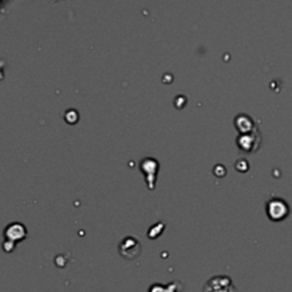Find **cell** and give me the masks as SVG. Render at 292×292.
Listing matches in <instances>:
<instances>
[{"mask_svg":"<svg viewBox=\"0 0 292 292\" xmlns=\"http://www.w3.org/2000/svg\"><path fill=\"white\" fill-rule=\"evenodd\" d=\"M266 214L272 222H282L290 215V207L286 200L273 198L267 201Z\"/></svg>","mask_w":292,"mask_h":292,"instance_id":"cell-1","label":"cell"},{"mask_svg":"<svg viewBox=\"0 0 292 292\" xmlns=\"http://www.w3.org/2000/svg\"><path fill=\"white\" fill-rule=\"evenodd\" d=\"M203 292H237V290L230 276L216 275L207 281Z\"/></svg>","mask_w":292,"mask_h":292,"instance_id":"cell-2","label":"cell"},{"mask_svg":"<svg viewBox=\"0 0 292 292\" xmlns=\"http://www.w3.org/2000/svg\"><path fill=\"white\" fill-rule=\"evenodd\" d=\"M120 256L127 260H135L142 253V244L134 236L123 237L117 246Z\"/></svg>","mask_w":292,"mask_h":292,"instance_id":"cell-3","label":"cell"},{"mask_svg":"<svg viewBox=\"0 0 292 292\" xmlns=\"http://www.w3.org/2000/svg\"><path fill=\"white\" fill-rule=\"evenodd\" d=\"M140 172L144 174L145 181L149 189H154L157 183V176L159 172V162L153 158H145L139 164Z\"/></svg>","mask_w":292,"mask_h":292,"instance_id":"cell-4","label":"cell"},{"mask_svg":"<svg viewBox=\"0 0 292 292\" xmlns=\"http://www.w3.org/2000/svg\"><path fill=\"white\" fill-rule=\"evenodd\" d=\"M261 143V135L258 129L249 134H240L236 138L238 149L246 153H253L259 149Z\"/></svg>","mask_w":292,"mask_h":292,"instance_id":"cell-5","label":"cell"},{"mask_svg":"<svg viewBox=\"0 0 292 292\" xmlns=\"http://www.w3.org/2000/svg\"><path fill=\"white\" fill-rule=\"evenodd\" d=\"M3 236H5L6 241H10L16 244L17 242L23 241L28 236V231L23 224L12 223L6 226L5 231H3Z\"/></svg>","mask_w":292,"mask_h":292,"instance_id":"cell-6","label":"cell"},{"mask_svg":"<svg viewBox=\"0 0 292 292\" xmlns=\"http://www.w3.org/2000/svg\"><path fill=\"white\" fill-rule=\"evenodd\" d=\"M234 124L240 134H249V132L257 130L255 121L252 120L251 117L245 115V113H240V115L235 117Z\"/></svg>","mask_w":292,"mask_h":292,"instance_id":"cell-7","label":"cell"},{"mask_svg":"<svg viewBox=\"0 0 292 292\" xmlns=\"http://www.w3.org/2000/svg\"><path fill=\"white\" fill-rule=\"evenodd\" d=\"M181 289H183V284L175 281V282L166 284V286L160 283L152 284L147 292H179Z\"/></svg>","mask_w":292,"mask_h":292,"instance_id":"cell-8","label":"cell"},{"mask_svg":"<svg viewBox=\"0 0 292 292\" xmlns=\"http://www.w3.org/2000/svg\"><path fill=\"white\" fill-rule=\"evenodd\" d=\"M165 227H166V225H165L164 223L155 224V225H153L149 230V232H147V235H149V237L152 238V240H154V238H158L162 234V232H164V231H165Z\"/></svg>","mask_w":292,"mask_h":292,"instance_id":"cell-9","label":"cell"},{"mask_svg":"<svg viewBox=\"0 0 292 292\" xmlns=\"http://www.w3.org/2000/svg\"><path fill=\"white\" fill-rule=\"evenodd\" d=\"M64 119H65L67 123L74 124V123L78 122L79 115L74 109H70V110H67V111L65 112V115H64Z\"/></svg>","mask_w":292,"mask_h":292,"instance_id":"cell-10","label":"cell"},{"mask_svg":"<svg viewBox=\"0 0 292 292\" xmlns=\"http://www.w3.org/2000/svg\"><path fill=\"white\" fill-rule=\"evenodd\" d=\"M214 174L217 177H224V176H225V174H226L225 167H224L223 165H217L214 169Z\"/></svg>","mask_w":292,"mask_h":292,"instance_id":"cell-11","label":"cell"},{"mask_svg":"<svg viewBox=\"0 0 292 292\" xmlns=\"http://www.w3.org/2000/svg\"><path fill=\"white\" fill-rule=\"evenodd\" d=\"M15 243H13V242H10V241H3V244H2V248H3V251L5 252H7V253H9V252H12L13 250L15 249Z\"/></svg>","mask_w":292,"mask_h":292,"instance_id":"cell-12","label":"cell"}]
</instances>
